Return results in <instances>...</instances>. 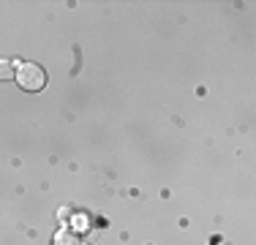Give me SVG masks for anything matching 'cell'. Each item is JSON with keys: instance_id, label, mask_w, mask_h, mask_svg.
Segmentation results:
<instances>
[{"instance_id": "3", "label": "cell", "mask_w": 256, "mask_h": 245, "mask_svg": "<svg viewBox=\"0 0 256 245\" xmlns=\"http://www.w3.org/2000/svg\"><path fill=\"white\" fill-rule=\"evenodd\" d=\"M0 79H16V71H14L11 60H0Z\"/></svg>"}, {"instance_id": "1", "label": "cell", "mask_w": 256, "mask_h": 245, "mask_svg": "<svg viewBox=\"0 0 256 245\" xmlns=\"http://www.w3.org/2000/svg\"><path fill=\"white\" fill-rule=\"evenodd\" d=\"M16 82H20V88L28 90V93H38L46 84V74L38 63H22L20 68H16Z\"/></svg>"}, {"instance_id": "2", "label": "cell", "mask_w": 256, "mask_h": 245, "mask_svg": "<svg viewBox=\"0 0 256 245\" xmlns=\"http://www.w3.org/2000/svg\"><path fill=\"white\" fill-rule=\"evenodd\" d=\"M54 245H82V242H79L76 232H71V229H60L58 234H54Z\"/></svg>"}]
</instances>
